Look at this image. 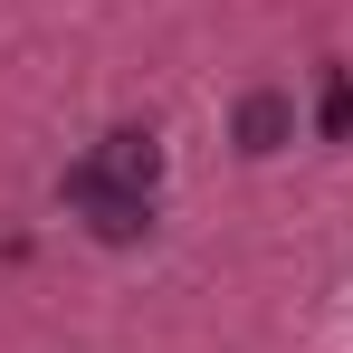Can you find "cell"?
<instances>
[{
	"mask_svg": "<svg viewBox=\"0 0 353 353\" xmlns=\"http://www.w3.org/2000/svg\"><path fill=\"white\" fill-rule=\"evenodd\" d=\"M315 124H325L334 143H344V134H353V77H344V67L325 77V96H315Z\"/></svg>",
	"mask_w": 353,
	"mask_h": 353,
	"instance_id": "cell-2",
	"label": "cell"
},
{
	"mask_svg": "<svg viewBox=\"0 0 353 353\" xmlns=\"http://www.w3.org/2000/svg\"><path fill=\"white\" fill-rule=\"evenodd\" d=\"M230 143H239V153H287V143H296V96H287V86H258V96H239Z\"/></svg>",
	"mask_w": 353,
	"mask_h": 353,
	"instance_id": "cell-1",
	"label": "cell"
}]
</instances>
